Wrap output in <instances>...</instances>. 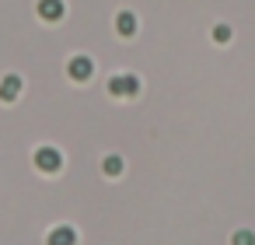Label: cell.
<instances>
[{"mask_svg": "<svg viewBox=\"0 0 255 245\" xmlns=\"http://www.w3.org/2000/svg\"><path fill=\"white\" fill-rule=\"evenodd\" d=\"M213 39L217 42H231V25H217L213 28Z\"/></svg>", "mask_w": 255, "mask_h": 245, "instance_id": "cell-10", "label": "cell"}, {"mask_svg": "<svg viewBox=\"0 0 255 245\" xmlns=\"http://www.w3.org/2000/svg\"><path fill=\"white\" fill-rule=\"evenodd\" d=\"M234 245H255V235L248 228H241V231H234Z\"/></svg>", "mask_w": 255, "mask_h": 245, "instance_id": "cell-9", "label": "cell"}, {"mask_svg": "<svg viewBox=\"0 0 255 245\" xmlns=\"http://www.w3.org/2000/svg\"><path fill=\"white\" fill-rule=\"evenodd\" d=\"M102 172H105L109 179H116V175H123V158H119V154H109V158L102 161Z\"/></svg>", "mask_w": 255, "mask_h": 245, "instance_id": "cell-8", "label": "cell"}, {"mask_svg": "<svg viewBox=\"0 0 255 245\" xmlns=\"http://www.w3.org/2000/svg\"><path fill=\"white\" fill-rule=\"evenodd\" d=\"M46 245H77V231L70 224H60L46 235Z\"/></svg>", "mask_w": 255, "mask_h": 245, "instance_id": "cell-4", "label": "cell"}, {"mask_svg": "<svg viewBox=\"0 0 255 245\" xmlns=\"http://www.w3.org/2000/svg\"><path fill=\"white\" fill-rule=\"evenodd\" d=\"M63 14H67L63 0H39V18L42 21H60Z\"/></svg>", "mask_w": 255, "mask_h": 245, "instance_id": "cell-5", "label": "cell"}, {"mask_svg": "<svg viewBox=\"0 0 255 245\" xmlns=\"http://www.w3.org/2000/svg\"><path fill=\"white\" fill-rule=\"evenodd\" d=\"M21 95V77L18 74H7L4 81H0V102H14Z\"/></svg>", "mask_w": 255, "mask_h": 245, "instance_id": "cell-6", "label": "cell"}, {"mask_svg": "<svg viewBox=\"0 0 255 245\" xmlns=\"http://www.w3.org/2000/svg\"><path fill=\"white\" fill-rule=\"evenodd\" d=\"M136 91H140V81H136L133 74H119V77L109 81V95H112V98H133Z\"/></svg>", "mask_w": 255, "mask_h": 245, "instance_id": "cell-1", "label": "cell"}, {"mask_svg": "<svg viewBox=\"0 0 255 245\" xmlns=\"http://www.w3.org/2000/svg\"><path fill=\"white\" fill-rule=\"evenodd\" d=\"M35 165H39V172H60L63 168V154L56 151V147H39L35 151Z\"/></svg>", "mask_w": 255, "mask_h": 245, "instance_id": "cell-2", "label": "cell"}, {"mask_svg": "<svg viewBox=\"0 0 255 245\" xmlns=\"http://www.w3.org/2000/svg\"><path fill=\"white\" fill-rule=\"evenodd\" d=\"M116 28H119L123 39H129V35L136 32V18H133L129 11H123V14H116Z\"/></svg>", "mask_w": 255, "mask_h": 245, "instance_id": "cell-7", "label": "cell"}, {"mask_svg": "<svg viewBox=\"0 0 255 245\" xmlns=\"http://www.w3.org/2000/svg\"><path fill=\"white\" fill-rule=\"evenodd\" d=\"M67 74H70L74 81H91V74H95V63H91L88 56H74V60H70V67H67Z\"/></svg>", "mask_w": 255, "mask_h": 245, "instance_id": "cell-3", "label": "cell"}]
</instances>
